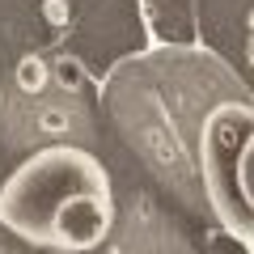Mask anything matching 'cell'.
Returning <instances> with one entry per match:
<instances>
[{
	"mask_svg": "<svg viewBox=\"0 0 254 254\" xmlns=\"http://www.w3.org/2000/svg\"><path fill=\"white\" fill-rule=\"evenodd\" d=\"M0 225L43 250H98L115 225V190L102 161L76 144L38 148L0 187Z\"/></svg>",
	"mask_w": 254,
	"mask_h": 254,
	"instance_id": "cell-2",
	"label": "cell"
},
{
	"mask_svg": "<svg viewBox=\"0 0 254 254\" xmlns=\"http://www.w3.org/2000/svg\"><path fill=\"white\" fill-rule=\"evenodd\" d=\"M246 55H250V64H254V34H250V47H246Z\"/></svg>",
	"mask_w": 254,
	"mask_h": 254,
	"instance_id": "cell-5",
	"label": "cell"
},
{
	"mask_svg": "<svg viewBox=\"0 0 254 254\" xmlns=\"http://www.w3.org/2000/svg\"><path fill=\"white\" fill-rule=\"evenodd\" d=\"M246 93L250 89L216 51L190 43L127 55L102 85V102L123 131L127 148L190 208H208L199 182L203 123L220 102Z\"/></svg>",
	"mask_w": 254,
	"mask_h": 254,
	"instance_id": "cell-1",
	"label": "cell"
},
{
	"mask_svg": "<svg viewBox=\"0 0 254 254\" xmlns=\"http://www.w3.org/2000/svg\"><path fill=\"white\" fill-rule=\"evenodd\" d=\"M21 81H26V85H43V64L26 60V64H21Z\"/></svg>",
	"mask_w": 254,
	"mask_h": 254,
	"instance_id": "cell-4",
	"label": "cell"
},
{
	"mask_svg": "<svg viewBox=\"0 0 254 254\" xmlns=\"http://www.w3.org/2000/svg\"><path fill=\"white\" fill-rule=\"evenodd\" d=\"M199 182L208 212L254 246V93L229 98L203 123L199 140Z\"/></svg>",
	"mask_w": 254,
	"mask_h": 254,
	"instance_id": "cell-3",
	"label": "cell"
}]
</instances>
